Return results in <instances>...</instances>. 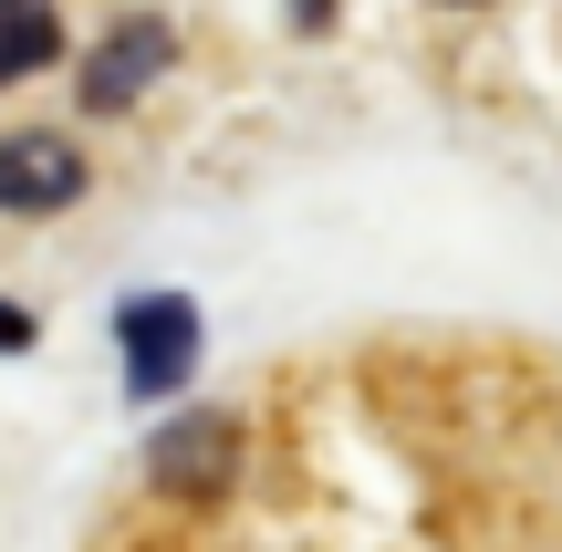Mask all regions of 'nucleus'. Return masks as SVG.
<instances>
[{"mask_svg":"<svg viewBox=\"0 0 562 552\" xmlns=\"http://www.w3.org/2000/svg\"><path fill=\"white\" fill-rule=\"evenodd\" d=\"M115 345H125V386L136 396L188 386V365H199V303L188 292H146V303L115 313Z\"/></svg>","mask_w":562,"mask_h":552,"instance_id":"nucleus-1","label":"nucleus"},{"mask_svg":"<svg viewBox=\"0 0 562 552\" xmlns=\"http://www.w3.org/2000/svg\"><path fill=\"white\" fill-rule=\"evenodd\" d=\"M83 199V146L53 136V125H21V136H0V209L11 219H53V209Z\"/></svg>","mask_w":562,"mask_h":552,"instance_id":"nucleus-2","label":"nucleus"},{"mask_svg":"<svg viewBox=\"0 0 562 552\" xmlns=\"http://www.w3.org/2000/svg\"><path fill=\"white\" fill-rule=\"evenodd\" d=\"M240 470V428L229 417H178V428L146 449V480L167 500H220V480Z\"/></svg>","mask_w":562,"mask_h":552,"instance_id":"nucleus-3","label":"nucleus"},{"mask_svg":"<svg viewBox=\"0 0 562 552\" xmlns=\"http://www.w3.org/2000/svg\"><path fill=\"white\" fill-rule=\"evenodd\" d=\"M167 53H178V42H167V21H125V32L83 63V104H94V115H125V104L167 74Z\"/></svg>","mask_w":562,"mask_h":552,"instance_id":"nucleus-4","label":"nucleus"},{"mask_svg":"<svg viewBox=\"0 0 562 552\" xmlns=\"http://www.w3.org/2000/svg\"><path fill=\"white\" fill-rule=\"evenodd\" d=\"M63 53V11L53 0H0V83H32Z\"/></svg>","mask_w":562,"mask_h":552,"instance_id":"nucleus-5","label":"nucleus"},{"mask_svg":"<svg viewBox=\"0 0 562 552\" xmlns=\"http://www.w3.org/2000/svg\"><path fill=\"white\" fill-rule=\"evenodd\" d=\"M21 345H32V313H21V303H0V354H21Z\"/></svg>","mask_w":562,"mask_h":552,"instance_id":"nucleus-6","label":"nucleus"},{"mask_svg":"<svg viewBox=\"0 0 562 552\" xmlns=\"http://www.w3.org/2000/svg\"><path fill=\"white\" fill-rule=\"evenodd\" d=\"M292 21L302 32H334V0H292Z\"/></svg>","mask_w":562,"mask_h":552,"instance_id":"nucleus-7","label":"nucleus"}]
</instances>
